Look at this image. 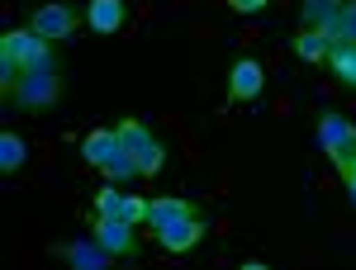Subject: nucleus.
Masks as SVG:
<instances>
[{
  "label": "nucleus",
  "instance_id": "nucleus-1",
  "mask_svg": "<svg viewBox=\"0 0 356 270\" xmlns=\"http://www.w3.org/2000/svg\"><path fill=\"white\" fill-rule=\"evenodd\" d=\"M0 67H5V90L19 81V71H57L53 43L33 28H10L0 38Z\"/></svg>",
  "mask_w": 356,
  "mask_h": 270
},
{
  "label": "nucleus",
  "instance_id": "nucleus-2",
  "mask_svg": "<svg viewBox=\"0 0 356 270\" xmlns=\"http://www.w3.org/2000/svg\"><path fill=\"white\" fill-rule=\"evenodd\" d=\"M119 142H124V152L134 157L138 176H157V171H162L166 147L152 137V128H147L143 119H124V124H119Z\"/></svg>",
  "mask_w": 356,
  "mask_h": 270
},
{
  "label": "nucleus",
  "instance_id": "nucleus-3",
  "mask_svg": "<svg viewBox=\"0 0 356 270\" xmlns=\"http://www.w3.org/2000/svg\"><path fill=\"white\" fill-rule=\"evenodd\" d=\"M5 95L19 109H48L62 100V81H57V71H19V81L10 85Z\"/></svg>",
  "mask_w": 356,
  "mask_h": 270
},
{
  "label": "nucleus",
  "instance_id": "nucleus-4",
  "mask_svg": "<svg viewBox=\"0 0 356 270\" xmlns=\"http://www.w3.org/2000/svg\"><path fill=\"white\" fill-rule=\"evenodd\" d=\"M81 24H86V10H76V5H62V0H53V5H38V10H33V19H29V28H33V33H43L48 43H57V38H72Z\"/></svg>",
  "mask_w": 356,
  "mask_h": 270
},
{
  "label": "nucleus",
  "instance_id": "nucleus-5",
  "mask_svg": "<svg viewBox=\"0 0 356 270\" xmlns=\"http://www.w3.org/2000/svg\"><path fill=\"white\" fill-rule=\"evenodd\" d=\"M95 214L100 218H124V223H147V199H138V194H124V189H114V180L100 194H95Z\"/></svg>",
  "mask_w": 356,
  "mask_h": 270
},
{
  "label": "nucleus",
  "instance_id": "nucleus-6",
  "mask_svg": "<svg viewBox=\"0 0 356 270\" xmlns=\"http://www.w3.org/2000/svg\"><path fill=\"white\" fill-rule=\"evenodd\" d=\"M90 237L105 246L110 256H134V251H138L134 223H124V218H100V214H95V228H90Z\"/></svg>",
  "mask_w": 356,
  "mask_h": 270
},
{
  "label": "nucleus",
  "instance_id": "nucleus-7",
  "mask_svg": "<svg viewBox=\"0 0 356 270\" xmlns=\"http://www.w3.org/2000/svg\"><path fill=\"white\" fill-rule=\"evenodd\" d=\"M204 233H209V228H204V218L186 214V218H176V223H166V228H157V242H162L166 251H191Z\"/></svg>",
  "mask_w": 356,
  "mask_h": 270
},
{
  "label": "nucleus",
  "instance_id": "nucleus-8",
  "mask_svg": "<svg viewBox=\"0 0 356 270\" xmlns=\"http://www.w3.org/2000/svg\"><path fill=\"white\" fill-rule=\"evenodd\" d=\"M261 85H266V71H261V62H233V71H228V100H257L261 95Z\"/></svg>",
  "mask_w": 356,
  "mask_h": 270
},
{
  "label": "nucleus",
  "instance_id": "nucleus-9",
  "mask_svg": "<svg viewBox=\"0 0 356 270\" xmlns=\"http://www.w3.org/2000/svg\"><path fill=\"white\" fill-rule=\"evenodd\" d=\"M124 152V142H119V128H90V133L81 137V157L90 166H105L110 157H119Z\"/></svg>",
  "mask_w": 356,
  "mask_h": 270
},
{
  "label": "nucleus",
  "instance_id": "nucleus-10",
  "mask_svg": "<svg viewBox=\"0 0 356 270\" xmlns=\"http://www.w3.org/2000/svg\"><path fill=\"white\" fill-rule=\"evenodd\" d=\"M124 15H129L124 0H90V5H86V28H90V33H119Z\"/></svg>",
  "mask_w": 356,
  "mask_h": 270
},
{
  "label": "nucleus",
  "instance_id": "nucleus-11",
  "mask_svg": "<svg viewBox=\"0 0 356 270\" xmlns=\"http://www.w3.org/2000/svg\"><path fill=\"white\" fill-rule=\"evenodd\" d=\"M347 133H352V124H347V114H337V109H328V114H323V119H318V147H323V152H337V147H342V142H347Z\"/></svg>",
  "mask_w": 356,
  "mask_h": 270
},
{
  "label": "nucleus",
  "instance_id": "nucleus-12",
  "mask_svg": "<svg viewBox=\"0 0 356 270\" xmlns=\"http://www.w3.org/2000/svg\"><path fill=\"white\" fill-rule=\"evenodd\" d=\"M337 10H342V0H304L300 5V24L304 28H323L328 33L337 24Z\"/></svg>",
  "mask_w": 356,
  "mask_h": 270
},
{
  "label": "nucleus",
  "instance_id": "nucleus-13",
  "mask_svg": "<svg viewBox=\"0 0 356 270\" xmlns=\"http://www.w3.org/2000/svg\"><path fill=\"white\" fill-rule=\"evenodd\" d=\"M328 48H332V33H323V28H300V38H295L300 62H328Z\"/></svg>",
  "mask_w": 356,
  "mask_h": 270
},
{
  "label": "nucleus",
  "instance_id": "nucleus-14",
  "mask_svg": "<svg viewBox=\"0 0 356 270\" xmlns=\"http://www.w3.org/2000/svg\"><path fill=\"white\" fill-rule=\"evenodd\" d=\"M328 67H332V76L347 85V90H356V43H332L328 48Z\"/></svg>",
  "mask_w": 356,
  "mask_h": 270
},
{
  "label": "nucleus",
  "instance_id": "nucleus-15",
  "mask_svg": "<svg viewBox=\"0 0 356 270\" xmlns=\"http://www.w3.org/2000/svg\"><path fill=\"white\" fill-rule=\"evenodd\" d=\"M186 214H195L186 199H152V204H147V223H152V233L166 228V223H176V218H186Z\"/></svg>",
  "mask_w": 356,
  "mask_h": 270
},
{
  "label": "nucleus",
  "instance_id": "nucleus-16",
  "mask_svg": "<svg viewBox=\"0 0 356 270\" xmlns=\"http://www.w3.org/2000/svg\"><path fill=\"white\" fill-rule=\"evenodd\" d=\"M328 33H332V43H356V0H342L337 24H332Z\"/></svg>",
  "mask_w": 356,
  "mask_h": 270
},
{
  "label": "nucleus",
  "instance_id": "nucleus-17",
  "mask_svg": "<svg viewBox=\"0 0 356 270\" xmlns=\"http://www.w3.org/2000/svg\"><path fill=\"white\" fill-rule=\"evenodd\" d=\"M29 157V147H24V137H15V133H5L0 137V171H19Z\"/></svg>",
  "mask_w": 356,
  "mask_h": 270
},
{
  "label": "nucleus",
  "instance_id": "nucleus-18",
  "mask_svg": "<svg viewBox=\"0 0 356 270\" xmlns=\"http://www.w3.org/2000/svg\"><path fill=\"white\" fill-rule=\"evenodd\" d=\"M100 171L110 176L114 185H119V180H134V176H138V166H134V157H129V152H119V157H110V162L100 166Z\"/></svg>",
  "mask_w": 356,
  "mask_h": 270
},
{
  "label": "nucleus",
  "instance_id": "nucleus-19",
  "mask_svg": "<svg viewBox=\"0 0 356 270\" xmlns=\"http://www.w3.org/2000/svg\"><path fill=\"white\" fill-rule=\"evenodd\" d=\"M67 256H72L76 266H105V256H110V251L95 242V246H67Z\"/></svg>",
  "mask_w": 356,
  "mask_h": 270
},
{
  "label": "nucleus",
  "instance_id": "nucleus-20",
  "mask_svg": "<svg viewBox=\"0 0 356 270\" xmlns=\"http://www.w3.org/2000/svg\"><path fill=\"white\" fill-rule=\"evenodd\" d=\"M332 166H337V176H347V171L356 166V128L347 133V142H342V147L332 152Z\"/></svg>",
  "mask_w": 356,
  "mask_h": 270
},
{
  "label": "nucleus",
  "instance_id": "nucleus-21",
  "mask_svg": "<svg viewBox=\"0 0 356 270\" xmlns=\"http://www.w3.org/2000/svg\"><path fill=\"white\" fill-rule=\"evenodd\" d=\"M238 15H257V10H266V0H228Z\"/></svg>",
  "mask_w": 356,
  "mask_h": 270
},
{
  "label": "nucleus",
  "instance_id": "nucleus-22",
  "mask_svg": "<svg viewBox=\"0 0 356 270\" xmlns=\"http://www.w3.org/2000/svg\"><path fill=\"white\" fill-rule=\"evenodd\" d=\"M342 180H347V185H356V166H352V171H347V176H342Z\"/></svg>",
  "mask_w": 356,
  "mask_h": 270
},
{
  "label": "nucleus",
  "instance_id": "nucleus-23",
  "mask_svg": "<svg viewBox=\"0 0 356 270\" xmlns=\"http://www.w3.org/2000/svg\"><path fill=\"white\" fill-rule=\"evenodd\" d=\"M347 194H352V204H356V185H347Z\"/></svg>",
  "mask_w": 356,
  "mask_h": 270
}]
</instances>
